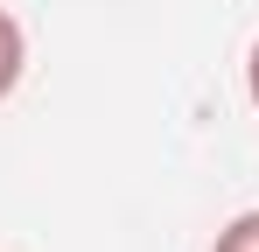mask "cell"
<instances>
[{
	"label": "cell",
	"mask_w": 259,
	"mask_h": 252,
	"mask_svg": "<svg viewBox=\"0 0 259 252\" xmlns=\"http://www.w3.org/2000/svg\"><path fill=\"white\" fill-rule=\"evenodd\" d=\"M210 252H259V210H238V217L210 238Z\"/></svg>",
	"instance_id": "obj_2"
},
{
	"label": "cell",
	"mask_w": 259,
	"mask_h": 252,
	"mask_svg": "<svg viewBox=\"0 0 259 252\" xmlns=\"http://www.w3.org/2000/svg\"><path fill=\"white\" fill-rule=\"evenodd\" d=\"M21 70H28V35H21V21H14V14L0 7V105L14 98Z\"/></svg>",
	"instance_id": "obj_1"
},
{
	"label": "cell",
	"mask_w": 259,
	"mask_h": 252,
	"mask_svg": "<svg viewBox=\"0 0 259 252\" xmlns=\"http://www.w3.org/2000/svg\"><path fill=\"white\" fill-rule=\"evenodd\" d=\"M245 91H252V105H259V42H252V56H245Z\"/></svg>",
	"instance_id": "obj_3"
}]
</instances>
